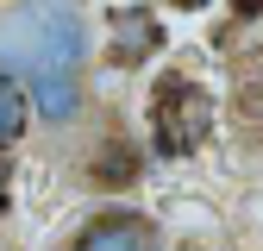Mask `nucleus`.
Masks as SVG:
<instances>
[{
  "mask_svg": "<svg viewBox=\"0 0 263 251\" xmlns=\"http://www.w3.org/2000/svg\"><path fill=\"white\" fill-rule=\"evenodd\" d=\"M76 251H163V239H157V226H151L144 213L113 207V213H101V220H88V226H82Z\"/></svg>",
  "mask_w": 263,
  "mask_h": 251,
  "instance_id": "obj_3",
  "label": "nucleus"
},
{
  "mask_svg": "<svg viewBox=\"0 0 263 251\" xmlns=\"http://www.w3.org/2000/svg\"><path fill=\"white\" fill-rule=\"evenodd\" d=\"M157 44H163V25L151 13H138V7L113 13V63H144Z\"/></svg>",
  "mask_w": 263,
  "mask_h": 251,
  "instance_id": "obj_4",
  "label": "nucleus"
},
{
  "mask_svg": "<svg viewBox=\"0 0 263 251\" xmlns=\"http://www.w3.org/2000/svg\"><path fill=\"white\" fill-rule=\"evenodd\" d=\"M25 126H31V101H25V88H19L13 76H0V151L19 145Z\"/></svg>",
  "mask_w": 263,
  "mask_h": 251,
  "instance_id": "obj_5",
  "label": "nucleus"
},
{
  "mask_svg": "<svg viewBox=\"0 0 263 251\" xmlns=\"http://www.w3.org/2000/svg\"><path fill=\"white\" fill-rule=\"evenodd\" d=\"M82 63L88 25L69 0H19L0 13V76H13L50 126L82 113Z\"/></svg>",
  "mask_w": 263,
  "mask_h": 251,
  "instance_id": "obj_1",
  "label": "nucleus"
},
{
  "mask_svg": "<svg viewBox=\"0 0 263 251\" xmlns=\"http://www.w3.org/2000/svg\"><path fill=\"white\" fill-rule=\"evenodd\" d=\"M213 132V94L194 76H163L151 94V145L157 157H188Z\"/></svg>",
  "mask_w": 263,
  "mask_h": 251,
  "instance_id": "obj_2",
  "label": "nucleus"
},
{
  "mask_svg": "<svg viewBox=\"0 0 263 251\" xmlns=\"http://www.w3.org/2000/svg\"><path fill=\"white\" fill-rule=\"evenodd\" d=\"M0 207H7V164H0Z\"/></svg>",
  "mask_w": 263,
  "mask_h": 251,
  "instance_id": "obj_6",
  "label": "nucleus"
}]
</instances>
